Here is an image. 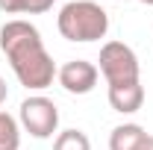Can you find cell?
I'll use <instances>...</instances> for the list:
<instances>
[{
  "label": "cell",
  "mask_w": 153,
  "mask_h": 150,
  "mask_svg": "<svg viewBox=\"0 0 153 150\" xmlns=\"http://www.w3.org/2000/svg\"><path fill=\"white\" fill-rule=\"evenodd\" d=\"M6 97H9V88H6V79L0 76V106L6 103Z\"/></svg>",
  "instance_id": "11"
},
{
  "label": "cell",
  "mask_w": 153,
  "mask_h": 150,
  "mask_svg": "<svg viewBox=\"0 0 153 150\" xmlns=\"http://www.w3.org/2000/svg\"><path fill=\"white\" fill-rule=\"evenodd\" d=\"M144 103V85L138 82H124V85H109V106L121 115H133Z\"/></svg>",
  "instance_id": "6"
},
{
  "label": "cell",
  "mask_w": 153,
  "mask_h": 150,
  "mask_svg": "<svg viewBox=\"0 0 153 150\" xmlns=\"http://www.w3.org/2000/svg\"><path fill=\"white\" fill-rule=\"evenodd\" d=\"M18 121L33 138H50L59 130V109H56V103L50 97L33 94V97H27L21 103Z\"/></svg>",
  "instance_id": "4"
},
{
  "label": "cell",
  "mask_w": 153,
  "mask_h": 150,
  "mask_svg": "<svg viewBox=\"0 0 153 150\" xmlns=\"http://www.w3.org/2000/svg\"><path fill=\"white\" fill-rule=\"evenodd\" d=\"M53 150H91V141L82 130H62L56 132Z\"/></svg>",
  "instance_id": "10"
},
{
  "label": "cell",
  "mask_w": 153,
  "mask_h": 150,
  "mask_svg": "<svg viewBox=\"0 0 153 150\" xmlns=\"http://www.w3.org/2000/svg\"><path fill=\"white\" fill-rule=\"evenodd\" d=\"M0 47H3V53H6L21 85H27L33 91L53 85V76L59 74V68L53 62V56L47 53L41 33L30 21L24 18L6 21L3 30H0Z\"/></svg>",
  "instance_id": "1"
},
{
  "label": "cell",
  "mask_w": 153,
  "mask_h": 150,
  "mask_svg": "<svg viewBox=\"0 0 153 150\" xmlns=\"http://www.w3.org/2000/svg\"><path fill=\"white\" fill-rule=\"evenodd\" d=\"M97 76H100V71H97L94 62H88V59H71V62H65L59 68L56 79L68 94H88V91H94Z\"/></svg>",
  "instance_id": "5"
},
{
  "label": "cell",
  "mask_w": 153,
  "mask_h": 150,
  "mask_svg": "<svg viewBox=\"0 0 153 150\" xmlns=\"http://www.w3.org/2000/svg\"><path fill=\"white\" fill-rule=\"evenodd\" d=\"M100 74L106 79V85H124V82H138L141 79V68H138V56L133 53L130 44L124 41H106L100 47Z\"/></svg>",
  "instance_id": "3"
},
{
  "label": "cell",
  "mask_w": 153,
  "mask_h": 150,
  "mask_svg": "<svg viewBox=\"0 0 153 150\" xmlns=\"http://www.w3.org/2000/svg\"><path fill=\"white\" fill-rule=\"evenodd\" d=\"M21 144V127L9 112L0 109V150H18Z\"/></svg>",
  "instance_id": "9"
},
{
  "label": "cell",
  "mask_w": 153,
  "mask_h": 150,
  "mask_svg": "<svg viewBox=\"0 0 153 150\" xmlns=\"http://www.w3.org/2000/svg\"><path fill=\"white\" fill-rule=\"evenodd\" d=\"M56 0H0V12L6 15H41L53 9Z\"/></svg>",
  "instance_id": "8"
},
{
  "label": "cell",
  "mask_w": 153,
  "mask_h": 150,
  "mask_svg": "<svg viewBox=\"0 0 153 150\" xmlns=\"http://www.w3.org/2000/svg\"><path fill=\"white\" fill-rule=\"evenodd\" d=\"M138 150H153V135H147V138L141 141V147H138Z\"/></svg>",
  "instance_id": "12"
},
{
  "label": "cell",
  "mask_w": 153,
  "mask_h": 150,
  "mask_svg": "<svg viewBox=\"0 0 153 150\" xmlns=\"http://www.w3.org/2000/svg\"><path fill=\"white\" fill-rule=\"evenodd\" d=\"M144 138H147V132L141 124H121L109 135V150H138Z\"/></svg>",
  "instance_id": "7"
},
{
  "label": "cell",
  "mask_w": 153,
  "mask_h": 150,
  "mask_svg": "<svg viewBox=\"0 0 153 150\" xmlns=\"http://www.w3.org/2000/svg\"><path fill=\"white\" fill-rule=\"evenodd\" d=\"M56 27L62 38L88 44V41H100L109 33V15L94 0H71L59 9Z\"/></svg>",
  "instance_id": "2"
}]
</instances>
